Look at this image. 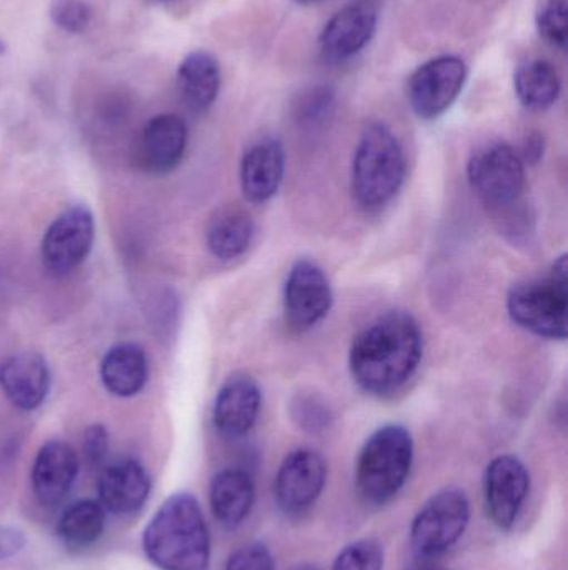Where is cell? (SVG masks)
I'll return each mask as SVG.
<instances>
[{"label":"cell","instance_id":"27","mask_svg":"<svg viewBox=\"0 0 568 570\" xmlns=\"http://www.w3.org/2000/svg\"><path fill=\"white\" fill-rule=\"evenodd\" d=\"M383 549L373 539H360L347 546L333 562L332 570H382Z\"/></svg>","mask_w":568,"mask_h":570},{"label":"cell","instance_id":"35","mask_svg":"<svg viewBox=\"0 0 568 570\" xmlns=\"http://www.w3.org/2000/svg\"><path fill=\"white\" fill-rule=\"evenodd\" d=\"M290 570H320V569L313 564H299V566H296V568L290 569Z\"/></svg>","mask_w":568,"mask_h":570},{"label":"cell","instance_id":"23","mask_svg":"<svg viewBox=\"0 0 568 570\" xmlns=\"http://www.w3.org/2000/svg\"><path fill=\"white\" fill-rule=\"evenodd\" d=\"M253 219L240 207L217 210L207 226V247L220 261L239 259L252 244Z\"/></svg>","mask_w":568,"mask_h":570},{"label":"cell","instance_id":"12","mask_svg":"<svg viewBox=\"0 0 568 570\" xmlns=\"http://www.w3.org/2000/svg\"><path fill=\"white\" fill-rule=\"evenodd\" d=\"M333 294L323 271L310 261L293 264L283 291L290 324L299 331L316 327L332 308Z\"/></svg>","mask_w":568,"mask_h":570},{"label":"cell","instance_id":"30","mask_svg":"<svg viewBox=\"0 0 568 570\" xmlns=\"http://www.w3.org/2000/svg\"><path fill=\"white\" fill-rule=\"evenodd\" d=\"M226 570H276V562L267 546L250 542L230 556Z\"/></svg>","mask_w":568,"mask_h":570},{"label":"cell","instance_id":"32","mask_svg":"<svg viewBox=\"0 0 568 570\" xmlns=\"http://www.w3.org/2000/svg\"><path fill=\"white\" fill-rule=\"evenodd\" d=\"M26 548V535L19 529L0 525V561L16 558Z\"/></svg>","mask_w":568,"mask_h":570},{"label":"cell","instance_id":"8","mask_svg":"<svg viewBox=\"0 0 568 570\" xmlns=\"http://www.w3.org/2000/svg\"><path fill=\"white\" fill-rule=\"evenodd\" d=\"M466 62L457 56H440L420 66L409 80V102L423 120L437 119L456 102L467 82Z\"/></svg>","mask_w":568,"mask_h":570},{"label":"cell","instance_id":"18","mask_svg":"<svg viewBox=\"0 0 568 570\" xmlns=\"http://www.w3.org/2000/svg\"><path fill=\"white\" fill-rule=\"evenodd\" d=\"M99 502L106 512L132 514L142 508L150 494V478L142 464L132 459L103 469L97 481Z\"/></svg>","mask_w":568,"mask_h":570},{"label":"cell","instance_id":"22","mask_svg":"<svg viewBox=\"0 0 568 570\" xmlns=\"http://www.w3.org/2000/svg\"><path fill=\"white\" fill-rule=\"evenodd\" d=\"M100 377L110 394L132 397L146 387L149 365L142 348L136 344H119L110 348L100 364Z\"/></svg>","mask_w":568,"mask_h":570},{"label":"cell","instance_id":"36","mask_svg":"<svg viewBox=\"0 0 568 570\" xmlns=\"http://www.w3.org/2000/svg\"><path fill=\"white\" fill-rule=\"evenodd\" d=\"M6 52H7V43L3 42L2 39H0V57H2L3 53H6Z\"/></svg>","mask_w":568,"mask_h":570},{"label":"cell","instance_id":"14","mask_svg":"<svg viewBox=\"0 0 568 570\" xmlns=\"http://www.w3.org/2000/svg\"><path fill=\"white\" fill-rule=\"evenodd\" d=\"M186 122L176 114H160L143 127L136 149L137 166L153 176L172 173L186 154Z\"/></svg>","mask_w":568,"mask_h":570},{"label":"cell","instance_id":"17","mask_svg":"<svg viewBox=\"0 0 568 570\" xmlns=\"http://www.w3.org/2000/svg\"><path fill=\"white\" fill-rule=\"evenodd\" d=\"M262 394L249 375L230 377L220 387L213 405V424L226 438H242L252 431L259 417Z\"/></svg>","mask_w":568,"mask_h":570},{"label":"cell","instance_id":"28","mask_svg":"<svg viewBox=\"0 0 568 570\" xmlns=\"http://www.w3.org/2000/svg\"><path fill=\"white\" fill-rule=\"evenodd\" d=\"M290 409H292V417L297 425L303 431L312 432V434L326 431L332 422V412L319 395H297Z\"/></svg>","mask_w":568,"mask_h":570},{"label":"cell","instance_id":"33","mask_svg":"<svg viewBox=\"0 0 568 570\" xmlns=\"http://www.w3.org/2000/svg\"><path fill=\"white\" fill-rule=\"evenodd\" d=\"M544 150H546L544 137L540 134H530L526 139V144H524L522 154H519V156L522 157V160H527V163L537 164L542 159Z\"/></svg>","mask_w":568,"mask_h":570},{"label":"cell","instance_id":"7","mask_svg":"<svg viewBox=\"0 0 568 570\" xmlns=\"http://www.w3.org/2000/svg\"><path fill=\"white\" fill-rule=\"evenodd\" d=\"M467 174L477 196L490 206H510L526 186L522 157L509 144H490L477 150L470 157Z\"/></svg>","mask_w":568,"mask_h":570},{"label":"cell","instance_id":"5","mask_svg":"<svg viewBox=\"0 0 568 570\" xmlns=\"http://www.w3.org/2000/svg\"><path fill=\"white\" fill-rule=\"evenodd\" d=\"M510 317L544 338L566 341L568 331L567 256L554 264L550 276L514 285L507 298Z\"/></svg>","mask_w":568,"mask_h":570},{"label":"cell","instance_id":"15","mask_svg":"<svg viewBox=\"0 0 568 570\" xmlns=\"http://www.w3.org/2000/svg\"><path fill=\"white\" fill-rule=\"evenodd\" d=\"M286 173V153L273 137H263L247 149L240 164L243 196L253 204L267 203L279 193Z\"/></svg>","mask_w":568,"mask_h":570},{"label":"cell","instance_id":"37","mask_svg":"<svg viewBox=\"0 0 568 570\" xmlns=\"http://www.w3.org/2000/svg\"><path fill=\"white\" fill-rule=\"evenodd\" d=\"M296 2H300V3H312V2H319V0H296Z\"/></svg>","mask_w":568,"mask_h":570},{"label":"cell","instance_id":"26","mask_svg":"<svg viewBox=\"0 0 568 570\" xmlns=\"http://www.w3.org/2000/svg\"><path fill=\"white\" fill-rule=\"evenodd\" d=\"M567 0H544L537 12L540 37L557 49H566L568 39Z\"/></svg>","mask_w":568,"mask_h":570},{"label":"cell","instance_id":"4","mask_svg":"<svg viewBox=\"0 0 568 570\" xmlns=\"http://www.w3.org/2000/svg\"><path fill=\"white\" fill-rule=\"evenodd\" d=\"M413 462V441L402 425H383L373 432L356 464V488L370 505L392 501L406 485Z\"/></svg>","mask_w":568,"mask_h":570},{"label":"cell","instance_id":"25","mask_svg":"<svg viewBox=\"0 0 568 570\" xmlns=\"http://www.w3.org/2000/svg\"><path fill=\"white\" fill-rule=\"evenodd\" d=\"M106 529V509L100 502L86 501L73 502L70 508L60 515L57 532L59 538L72 548H87L96 544Z\"/></svg>","mask_w":568,"mask_h":570},{"label":"cell","instance_id":"20","mask_svg":"<svg viewBox=\"0 0 568 570\" xmlns=\"http://www.w3.org/2000/svg\"><path fill=\"white\" fill-rule=\"evenodd\" d=\"M256 485L242 469H223L210 484V508L227 529L239 528L252 511Z\"/></svg>","mask_w":568,"mask_h":570},{"label":"cell","instance_id":"9","mask_svg":"<svg viewBox=\"0 0 568 570\" xmlns=\"http://www.w3.org/2000/svg\"><path fill=\"white\" fill-rule=\"evenodd\" d=\"M327 481V462L313 449H297L283 459L273 484L280 511L300 515L309 511L322 494Z\"/></svg>","mask_w":568,"mask_h":570},{"label":"cell","instance_id":"2","mask_svg":"<svg viewBox=\"0 0 568 570\" xmlns=\"http://www.w3.org/2000/svg\"><path fill=\"white\" fill-rule=\"evenodd\" d=\"M142 546L160 570H209V529L197 499L189 492L170 495L147 524Z\"/></svg>","mask_w":568,"mask_h":570},{"label":"cell","instance_id":"6","mask_svg":"<svg viewBox=\"0 0 568 570\" xmlns=\"http://www.w3.org/2000/svg\"><path fill=\"white\" fill-rule=\"evenodd\" d=\"M470 502L460 489H444L429 499L413 519L410 544L422 559L446 554L466 532Z\"/></svg>","mask_w":568,"mask_h":570},{"label":"cell","instance_id":"31","mask_svg":"<svg viewBox=\"0 0 568 570\" xmlns=\"http://www.w3.org/2000/svg\"><path fill=\"white\" fill-rule=\"evenodd\" d=\"M109 451V434L100 424L90 425L83 434V455L90 465H99Z\"/></svg>","mask_w":568,"mask_h":570},{"label":"cell","instance_id":"11","mask_svg":"<svg viewBox=\"0 0 568 570\" xmlns=\"http://www.w3.org/2000/svg\"><path fill=\"white\" fill-rule=\"evenodd\" d=\"M530 475L516 455H499L486 469L484 495L487 514L499 529H510L529 495Z\"/></svg>","mask_w":568,"mask_h":570},{"label":"cell","instance_id":"24","mask_svg":"<svg viewBox=\"0 0 568 570\" xmlns=\"http://www.w3.org/2000/svg\"><path fill=\"white\" fill-rule=\"evenodd\" d=\"M517 97L527 109H549L559 99L562 82L559 70L546 59H529L517 67L514 76Z\"/></svg>","mask_w":568,"mask_h":570},{"label":"cell","instance_id":"3","mask_svg":"<svg viewBox=\"0 0 568 570\" xmlns=\"http://www.w3.org/2000/svg\"><path fill=\"white\" fill-rule=\"evenodd\" d=\"M406 154L396 134L386 124L366 127L352 164V190L367 210L382 209L406 180Z\"/></svg>","mask_w":568,"mask_h":570},{"label":"cell","instance_id":"34","mask_svg":"<svg viewBox=\"0 0 568 570\" xmlns=\"http://www.w3.org/2000/svg\"><path fill=\"white\" fill-rule=\"evenodd\" d=\"M409 570H444V569L437 568V566H432V564H419V566H413V568H410Z\"/></svg>","mask_w":568,"mask_h":570},{"label":"cell","instance_id":"19","mask_svg":"<svg viewBox=\"0 0 568 570\" xmlns=\"http://www.w3.org/2000/svg\"><path fill=\"white\" fill-rule=\"evenodd\" d=\"M79 458L76 451L62 441L46 442L33 462V494L40 504H59L76 482Z\"/></svg>","mask_w":568,"mask_h":570},{"label":"cell","instance_id":"29","mask_svg":"<svg viewBox=\"0 0 568 570\" xmlns=\"http://www.w3.org/2000/svg\"><path fill=\"white\" fill-rule=\"evenodd\" d=\"M50 17L66 32L82 33L90 26L92 9L86 0H53Z\"/></svg>","mask_w":568,"mask_h":570},{"label":"cell","instance_id":"13","mask_svg":"<svg viewBox=\"0 0 568 570\" xmlns=\"http://www.w3.org/2000/svg\"><path fill=\"white\" fill-rule=\"evenodd\" d=\"M379 23V7L359 0L340 9L320 33V53L327 62H343L366 49Z\"/></svg>","mask_w":568,"mask_h":570},{"label":"cell","instance_id":"10","mask_svg":"<svg viewBox=\"0 0 568 570\" xmlns=\"http://www.w3.org/2000/svg\"><path fill=\"white\" fill-rule=\"evenodd\" d=\"M96 237L93 216L86 206L60 214L42 240L43 266L56 276L72 273L89 256Z\"/></svg>","mask_w":568,"mask_h":570},{"label":"cell","instance_id":"16","mask_svg":"<svg viewBox=\"0 0 568 570\" xmlns=\"http://www.w3.org/2000/svg\"><path fill=\"white\" fill-rule=\"evenodd\" d=\"M0 389L20 411H33L46 401L50 374L42 355L19 352L0 362Z\"/></svg>","mask_w":568,"mask_h":570},{"label":"cell","instance_id":"1","mask_svg":"<svg viewBox=\"0 0 568 570\" xmlns=\"http://www.w3.org/2000/svg\"><path fill=\"white\" fill-rule=\"evenodd\" d=\"M422 355L419 322L409 312L390 311L357 335L350 347V374L369 394H392L416 374Z\"/></svg>","mask_w":568,"mask_h":570},{"label":"cell","instance_id":"21","mask_svg":"<svg viewBox=\"0 0 568 570\" xmlns=\"http://www.w3.org/2000/svg\"><path fill=\"white\" fill-rule=\"evenodd\" d=\"M180 96L190 109L203 112L216 102L220 90V67L206 50L190 52L177 70Z\"/></svg>","mask_w":568,"mask_h":570}]
</instances>
